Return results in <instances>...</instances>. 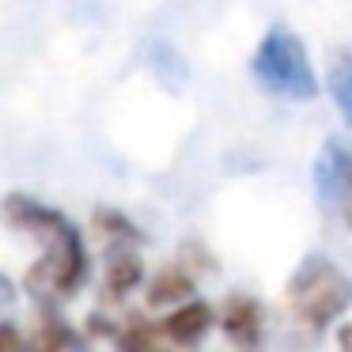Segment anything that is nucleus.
Listing matches in <instances>:
<instances>
[{"label": "nucleus", "mask_w": 352, "mask_h": 352, "mask_svg": "<svg viewBox=\"0 0 352 352\" xmlns=\"http://www.w3.org/2000/svg\"><path fill=\"white\" fill-rule=\"evenodd\" d=\"M4 216L12 228L27 231L42 243V258L27 273V292H34L38 299L72 296L87 276V250L80 231L57 208H46L34 197H16V193L4 201Z\"/></svg>", "instance_id": "nucleus-1"}, {"label": "nucleus", "mask_w": 352, "mask_h": 352, "mask_svg": "<svg viewBox=\"0 0 352 352\" xmlns=\"http://www.w3.org/2000/svg\"><path fill=\"white\" fill-rule=\"evenodd\" d=\"M250 76L258 80L261 91L292 102H307L318 95V72L307 57L303 38L288 27H273V31L261 34L258 50L250 57Z\"/></svg>", "instance_id": "nucleus-2"}, {"label": "nucleus", "mask_w": 352, "mask_h": 352, "mask_svg": "<svg viewBox=\"0 0 352 352\" xmlns=\"http://www.w3.org/2000/svg\"><path fill=\"white\" fill-rule=\"evenodd\" d=\"M284 299H288V311L299 326L326 329L352 307V280L333 261L314 254L288 276Z\"/></svg>", "instance_id": "nucleus-3"}, {"label": "nucleus", "mask_w": 352, "mask_h": 352, "mask_svg": "<svg viewBox=\"0 0 352 352\" xmlns=\"http://www.w3.org/2000/svg\"><path fill=\"white\" fill-rule=\"evenodd\" d=\"M314 193L318 205L341 228L352 231V148L341 140H326L314 155Z\"/></svg>", "instance_id": "nucleus-4"}, {"label": "nucleus", "mask_w": 352, "mask_h": 352, "mask_svg": "<svg viewBox=\"0 0 352 352\" xmlns=\"http://www.w3.org/2000/svg\"><path fill=\"white\" fill-rule=\"evenodd\" d=\"M212 322H216L212 307L201 303V299H186V303H178L160 326H163V337L175 341V344H201L205 333L212 329Z\"/></svg>", "instance_id": "nucleus-5"}, {"label": "nucleus", "mask_w": 352, "mask_h": 352, "mask_svg": "<svg viewBox=\"0 0 352 352\" xmlns=\"http://www.w3.org/2000/svg\"><path fill=\"white\" fill-rule=\"evenodd\" d=\"M220 329L228 333L231 344L254 349L261 341V307L250 296H231L220 311Z\"/></svg>", "instance_id": "nucleus-6"}, {"label": "nucleus", "mask_w": 352, "mask_h": 352, "mask_svg": "<svg viewBox=\"0 0 352 352\" xmlns=\"http://www.w3.org/2000/svg\"><path fill=\"white\" fill-rule=\"evenodd\" d=\"M326 87L333 95V107L344 118V125H352V46L333 50L326 69Z\"/></svg>", "instance_id": "nucleus-7"}, {"label": "nucleus", "mask_w": 352, "mask_h": 352, "mask_svg": "<svg viewBox=\"0 0 352 352\" xmlns=\"http://www.w3.org/2000/svg\"><path fill=\"white\" fill-rule=\"evenodd\" d=\"M140 276H144V265H140L137 254H114L107 265V276H102V292H107V299H125L133 288L140 284Z\"/></svg>", "instance_id": "nucleus-8"}, {"label": "nucleus", "mask_w": 352, "mask_h": 352, "mask_svg": "<svg viewBox=\"0 0 352 352\" xmlns=\"http://www.w3.org/2000/svg\"><path fill=\"white\" fill-rule=\"evenodd\" d=\"M186 299H193V280L182 269H167V273L152 276V284H148V303L152 307H170V303L178 307Z\"/></svg>", "instance_id": "nucleus-9"}, {"label": "nucleus", "mask_w": 352, "mask_h": 352, "mask_svg": "<svg viewBox=\"0 0 352 352\" xmlns=\"http://www.w3.org/2000/svg\"><path fill=\"white\" fill-rule=\"evenodd\" d=\"M31 344H38V349H61V344L76 349L80 337L72 333V329H65L57 318H42V329H38V333H31Z\"/></svg>", "instance_id": "nucleus-10"}, {"label": "nucleus", "mask_w": 352, "mask_h": 352, "mask_svg": "<svg viewBox=\"0 0 352 352\" xmlns=\"http://www.w3.org/2000/svg\"><path fill=\"white\" fill-rule=\"evenodd\" d=\"M95 228H99L102 235H110V239H122V243H140V231L133 228L122 212H99L95 216Z\"/></svg>", "instance_id": "nucleus-11"}, {"label": "nucleus", "mask_w": 352, "mask_h": 352, "mask_svg": "<svg viewBox=\"0 0 352 352\" xmlns=\"http://www.w3.org/2000/svg\"><path fill=\"white\" fill-rule=\"evenodd\" d=\"M118 341H122L125 349H148V344H155V333L140 318H129V329H122V333H118Z\"/></svg>", "instance_id": "nucleus-12"}, {"label": "nucleus", "mask_w": 352, "mask_h": 352, "mask_svg": "<svg viewBox=\"0 0 352 352\" xmlns=\"http://www.w3.org/2000/svg\"><path fill=\"white\" fill-rule=\"evenodd\" d=\"M337 341H341V349L352 352V326H341V329H337Z\"/></svg>", "instance_id": "nucleus-13"}]
</instances>
